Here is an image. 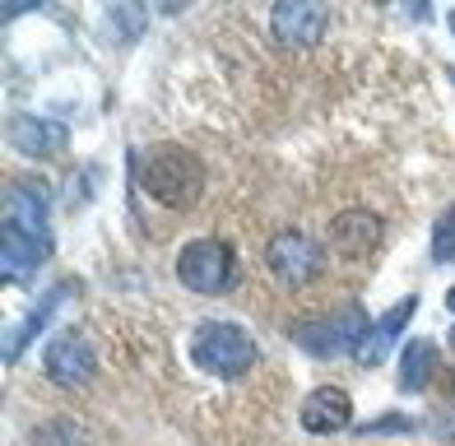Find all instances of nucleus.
<instances>
[{"instance_id": "18", "label": "nucleus", "mask_w": 455, "mask_h": 446, "mask_svg": "<svg viewBox=\"0 0 455 446\" xmlns=\"http://www.w3.org/2000/svg\"><path fill=\"white\" fill-rule=\"evenodd\" d=\"M381 433H413V423L400 418V414H390V418H377V423H363L358 437H381Z\"/></svg>"}, {"instance_id": "20", "label": "nucleus", "mask_w": 455, "mask_h": 446, "mask_svg": "<svg viewBox=\"0 0 455 446\" xmlns=\"http://www.w3.org/2000/svg\"><path fill=\"white\" fill-rule=\"evenodd\" d=\"M446 24H451V33H455V10H451V14H446Z\"/></svg>"}, {"instance_id": "10", "label": "nucleus", "mask_w": 455, "mask_h": 446, "mask_svg": "<svg viewBox=\"0 0 455 446\" xmlns=\"http://www.w3.org/2000/svg\"><path fill=\"white\" fill-rule=\"evenodd\" d=\"M413 312H419V298H400L395 302V307H390L381 321H377V326H371L367 335H363V344H358V354H354V362H358V368H377V362L390 354V344H395L400 339V331L409 326V321H413Z\"/></svg>"}, {"instance_id": "7", "label": "nucleus", "mask_w": 455, "mask_h": 446, "mask_svg": "<svg viewBox=\"0 0 455 446\" xmlns=\"http://www.w3.org/2000/svg\"><path fill=\"white\" fill-rule=\"evenodd\" d=\"M52 256V233L24 228V223H0V275L10 283H24L37 275V266H47Z\"/></svg>"}, {"instance_id": "3", "label": "nucleus", "mask_w": 455, "mask_h": 446, "mask_svg": "<svg viewBox=\"0 0 455 446\" xmlns=\"http://www.w3.org/2000/svg\"><path fill=\"white\" fill-rule=\"evenodd\" d=\"M367 331H371L367 312L358 307V302H348V307L330 312V316H316V321L293 326V344L302 354H312V358H344V354H358V344H363Z\"/></svg>"}, {"instance_id": "5", "label": "nucleus", "mask_w": 455, "mask_h": 446, "mask_svg": "<svg viewBox=\"0 0 455 446\" xmlns=\"http://www.w3.org/2000/svg\"><path fill=\"white\" fill-rule=\"evenodd\" d=\"M265 266H270V275H275L279 283H288V289H307L312 279H321L325 251H321L307 233L283 228V233L270 237V247H265Z\"/></svg>"}, {"instance_id": "2", "label": "nucleus", "mask_w": 455, "mask_h": 446, "mask_svg": "<svg viewBox=\"0 0 455 446\" xmlns=\"http://www.w3.org/2000/svg\"><path fill=\"white\" fill-rule=\"evenodd\" d=\"M256 339L246 335L237 321H204V326H196L191 335V362L200 372L210 377H223V381H237L256 368Z\"/></svg>"}, {"instance_id": "14", "label": "nucleus", "mask_w": 455, "mask_h": 446, "mask_svg": "<svg viewBox=\"0 0 455 446\" xmlns=\"http://www.w3.org/2000/svg\"><path fill=\"white\" fill-rule=\"evenodd\" d=\"M47 210H52L47 181H14V187L5 191V219L10 223H24V228L47 233Z\"/></svg>"}, {"instance_id": "12", "label": "nucleus", "mask_w": 455, "mask_h": 446, "mask_svg": "<svg viewBox=\"0 0 455 446\" xmlns=\"http://www.w3.org/2000/svg\"><path fill=\"white\" fill-rule=\"evenodd\" d=\"M377 237H381V219L367 214V210H348L330 223V242H335V251L348 256V260H363L377 247Z\"/></svg>"}, {"instance_id": "19", "label": "nucleus", "mask_w": 455, "mask_h": 446, "mask_svg": "<svg viewBox=\"0 0 455 446\" xmlns=\"http://www.w3.org/2000/svg\"><path fill=\"white\" fill-rule=\"evenodd\" d=\"M446 307H451V316H455V289L446 293ZM451 339H455V326H451Z\"/></svg>"}, {"instance_id": "4", "label": "nucleus", "mask_w": 455, "mask_h": 446, "mask_svg": "<svg viewBox=\"0 0 455 446\" xmlns=\"http://www.w3.org/2000/svg\"><path fill=\"white\" fill-rule=\"evenodd\" d=\"M177 279L191 293H223L233 283V247L219 237H196L177 256Z\"/></svg>"}, {"instance_id": "9", "label": "nucleus", "mask_w": 455, "mask_h": 446, "mask_svg": "<svg viewBox=\"0 0 455 446\" xmlns=\"http://www.w3.org/2000/svg\"><path fill=\"white\" fill-rule=\"evenodd\" d=\"M302 428L316 433V437H330V433H344L348 423H354V400H348L344 386H316L312 395L302 400Z\"/></svg>"}, {"instance_id": "13", "label": "nucleus", "mask_w": 455, "mask_h": 446, "mask_svg": "<svg viewBox=\"0 0 455 446\" xmlns=\"http://www.w3.org/2000/svg\"><path fill=\"white\" fill-rule=\"evenodd\" d=\"M70 293H75V283H70V279H66V283H56V289H52L43 302H37V307H33L24 321H19V326H10V335H5V362H19V354H24L28 344L47 331L52 312H56V307H60V302H66Z\"/></svg>"}, {"instance_id": "16", "label": "nucleus", "mask_w": 455, "mask_h": 446, "mask_svg": "<svg viewBox=\"0 0 455 446\" xmlns=\"http://www.w3.org/2000/svg\"><path fill=\"white\" fill-rule=\"evenodd\" d=\"M432 260H437V266H451L455 260V205L432 223Z\"/></svg>"}, {"instance_id": "8", "label": "nucleus", "mask_w": 455, "mask_h": 446, "mask_svg": "<svg viewBox=\"0 0 455 446\" xmlns=\"http://www.w3.org/2000/svg\"><path fill=\"white\" fill-rule=\"evenodd\" d=\"M330 24V5L321 0H279L270 10V33L279 47H316Z\"/></svg>"}, {"instance_id": "1", "label": "nucleus", "mask_w": 455, "mask_h": 446, "mask_svg": "<svg viewBox=\"0 0 455 446\" xmlns=\"http://www.w3.org/2000/svg\"><path fill=\"white\" fill-rule=\"evenodd\" d=\"M140 187L168 210H191L204 191V168L191 149L158 145V149L144 154V163H140Z\"/></svg>"}, {"instance_id": "11", "label": "nucleus", "mask_w": 455, "mask_h": 446, "mask_svg": "<svg viewBox=\"0 0 455 446\" xmlns=\"http://www.w3.org/2000/svg\"><path fill=\"white\" fill-rule=\"evenodd\" d=\"M66 126L60 121H43V116H14L10 121V145L28 158H52L66 149Z\"/></svg>"}, {"instance_id": "15", "label": "nucleus", "mask_w": 455, "mask_h": 446, "mask_svg": "<svg viewBox=\"0 0 455 446\" xmlns=\"http://www.w3.org/2000/svg\"><path fill=\"white\" fill-rule=\"evenodd\" d=\"M437 368H442L437 344H432V339H409L404 354H400V391H409V395L427 391L432 377H437Z\"/></svg>"}, {"instance_id": "6", "label": "nucleus", "mask_w": 455, "mask_h": 446, "mask_svg": "<svg viewBox=\"0 0 455 446\" xmlns=\"http://www.w3.org/2000/svg\"><path fill=\"white\" fill-rule=\"evenodd\" d=\"M43 372H47V381H56L60 391H84L89 381H93V372H98V354H93L89 335L60 331L56 339H47Z\"/></svg>"}, {"instance_id": "17", "label": "nucleus", "mask_w": 455, "mask_h": 446, "mask_svg": "<svg viewBox=\"0 0 455 446\" xmlns=\"http://www.w3.org/2000/svg\"><path fill=\"white\" fill-rule=\"evenodd\" d=\"M112 24H121V37H116V43H131V37H140L144 10H135V5H116V10L108 14V28H112Z\"/></svg>"}]
</instances>
